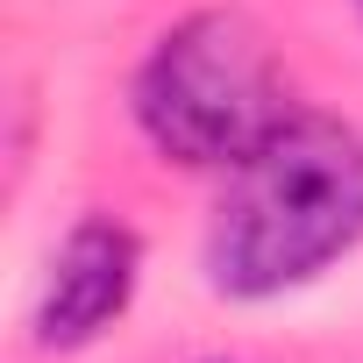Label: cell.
Instances as JSON below:
<instances>
[{"label":"cell","instance_id":"cell-1","mask_svg":"<svg viewBox=\"0 0 363 363\" xmlns=\"http://www.w3.org/2000/svg\"><path fill=\"white\" fill-rule=\"evenodd\" d=\"M363 235V135L335 114H285L235 171L207 228V278L228 299H278Z\"/></svg>","mask_w":363,"mask_h":363},{"label":"cell","instance_id":"cell-2","mask_svg":"<svg viewBox=\"0 0 363 363\" xmlns=\"http://www.w3.org/2000/svg\"><path fill=\"white\" fill-rule=\"evenodd\" d=\"M285 114L292 107H285V72L271 57V36L235 8L171 22L135 72L143 135L171 164H193V171H235Z\"/></svg>","mask_w":363,"mask_h":363},{"label":"cell","instance_id":"cell-3","mask_svg":"<svg viewBox=\"0 0 363 363\" xmlns=\"http://www.w3.org/2000/svg\"><path fill=\"white\" fill-rule=\"evenodd\" d=\"M135 271H143L135 228L114 221V214H86L50 257V278H43V299H36V342L79 349L100 328H114L135 299Z\"/></svg>","mask_w":363,"mask_h":363}]
</instances>
